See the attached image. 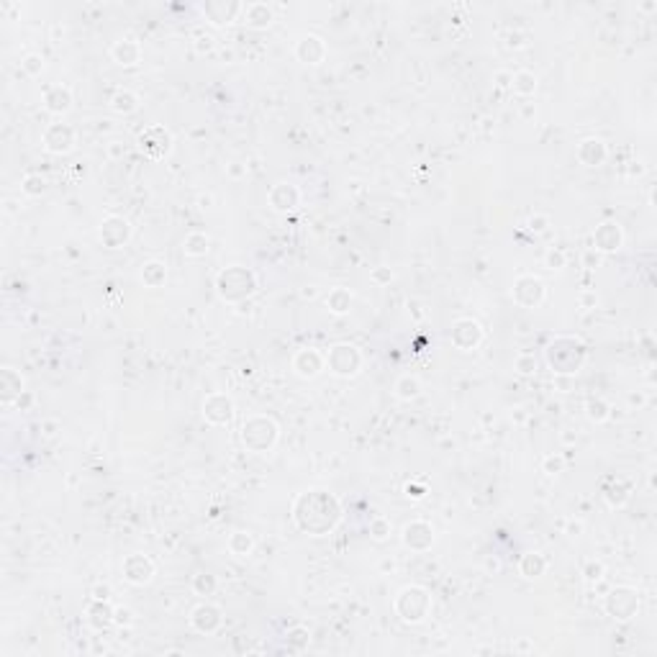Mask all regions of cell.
I'll return each mask as SVG.
<instances>
[{
	"mask_svg": "<svg viewBox=\"0 0 657 657\" xmlns=\"http://www.w3.org/2000/svg\"><path fill=\"white\" fill-rule=\"evenodd\" d=\"M563 360H567V363H565V367H567V375L578 372V367H581L583 360H585V349H583V344L578 342V339L560 337V339H555V342L549 344V349H547L549 367H552L555 372H560V365H563Z\"/></svg>",
	"mask_w": 657,
	"mask_h": 657,
	"instance_id": "cell-2",
	"label": "cell"
},
{
	"mask_svg": "<svg viewBox=\"0 0 657 657\" xmlns=\"http://www.w3.org/2000/svg\"><path fill=\"white\" fill-rule=\"evenodd\" d=\"M483 339V328L478 326V321L472 319H460L452 328V342H455L460 349H472L478 347Z\"/></svg>",
	"mask_w": 657,
	"mask_h": 657,
	"instance_id": "cell-15",
	"label": "cell"
},
{
	"mask_svg": "<svg viewBox=\"0 0 657 657\" xmlns=\"http://www.w3.org/2000/svg\"><path fill=\"white\" fill-rule=\"evenodd\" d=\"M128 236H131V226H128L126 219H121V216H110V219H106L101 224V239L103 244L110 247V249H116V247H121L124 242H126Z\"/></svg>",
	"mask_w": 657,
	"mask_h": 657,
	"instance_id": "cell-11",
	"label": "cell"
},
{
	"mask_svg": "<svg viewBox=\"0 0 657 657\" xmlns=\"http://www.w3.org/2000/svg\"><path fill=\"white\" fill-rule=\"evenodd\" d=\"M547 226H549L547 216H540V213H537V216H531V219H529V228H531V231H537V234L547 231Z\"/></svg>",
	"mask_w": 657,
	"mask_h": 657,
	"instance_id": "cell-42",
	"label": "cell"
},
{
	"mask_svg": "<svg viewBox=\"0 0 657 657\" xmlns=\"http://www.w3.org/2000/svg\"><path fill=\"white\" fill-rule=\"evenodd\" d=\"M110 54H113V59H116L118 65L134 67L136 62H139V57H142V47H139V42H134V39H121V42L113 44Z\"/></svg>",
	"mask_w": 657,
	"mask_h": 657,
	"instance_id": "cell-22",
	"label": "cell"
},
{
	"mask_svg": "<svg viewBox=\"0 0 657 657\" xmlns=\"http://www.w3.org/2000/svg\"><path fill=\"white\" fill-rule=\"evenodd\" d=\"M278 439V426L267 416H252L242 426V442L254 452H267Z\"/></svg>",
	"mask_w": 657,
	"mask_h": 657,
	"instance_id": "cell-3",
	"label": "cell"
},
{
	"mask_svg": "<svg viewBox=\"0 0 657 657\" xmlns=\"http://www.w3.org/2000/svg\"><path fill=\"white\" fill-rule=\"evenodd\" d=\"M578 160H581L583 165H588V167L601 165V162L606 160V147H604V142H601V139H585V142L578 147Z\"/></svg>",
	"mask_w": 657,
	"mask_h": 657,
	"instance_id": "cell-23",
	"label": "cell"
},
{
	"mask_svg": "<svg viewBox=\"0 0 657 657\" xmlns=\"http://www.w3.org/2000/svg\"><path fill=\"white\" fill-rule=\"evenodd\" d=\"M524 578H540L547 570V560L540 555V552H529V555L522 557V565H519Z\"/></svg>",
	"mask_w": 657,
	"mask_h": 657,
	"instance_id": "cell-27",
	"label": "cell"
},
{
	"mask_svg": "<svg viewBox=\"0 0 657 657\" xmlns=\"http://www.w3.org/2000/svg\"><path fill=\"white\" fill-rule=\"evenodd\" d=\"M324 365H326V357L316 349H301L293 360V367L301 378H316L324 370Z\"/></svg>",
	"mask_w": 657,
	"mask_h": 657,
	"instance_id": "cell-17",
	"label": "cell"
},
{
	"mask_svg": "<svg viewBox=\"0 0 657 657\" xmlns=\"http://www.w3.org/2000/svg\"><path fill=\"white\" fill-rule=\"evenodd\" d=\"M298 201H301V193H298V188L295 185H288V183H278V185L272 188L270 193V203L275 211H290V208H295L298 206Z\"/></svg>",
	"mask_w": 657,
	"mask_h": 657,
	"instance_id": "cell-20",
	"label": "cell"
},
{
	"mask_svg": "<svg viewBox=\"0 0 657 657\" xmlns=\"http://www.w3.org/2000/svg\"><path fill=\"white\" fill-rule=\"evenodd\" d=\"M165 278H167V265L165 262H147V265H142V280L144 285L149 288H160L162 283H165Z\"/></svg>",
	"mask_w": 657,
	"mask_h": 657,
	"instance_id": "cell-24",
	"label": "cell"
},
{
	"mask_svg": "<svg viewBox=\"0 0 657 657\" xmlns=\"http://www.w3.org/2000/svg\"><path fill=\"white\" fill-rule=\"evenodd\" d=\"M295 54H298V59L306 62V65H321V59L326 57V44H324V39H319V36L308 34L295 44Z\"/></svg>",
	"mask_w": 657,
	"mask_h": 657,
	"instance_id": "cell-18",
	"label": "cell"
},
{
	"mask_svg": "<svg viewBox=\"0 0 657 657\" xmlns=\"http://www.w3.org/2000/svg\"><path fill=\"white\" fill-rule=\"evenodd\" d=\"M526 293H529V298H526V308L540 306L542 301H544V285H542V280H537L534 275H522V278L514 283V298L522 303Z\"/></svg>",
	"mask_w": 657,
	"mask_h": 657,
	"instance_id": "cell-14",
	"label": "cell"
},
{
	"mask_svg": "<svg viewBox=\"0 0 657 657\" xmlns=\"http://www.w3.org/2000/svg\"><path fill=\"white\" fill-rule=\"evenodd\" d=\"M404 542H406V547L416 549V552H422V549H429V547H431V542H434V529H431V524H426V522H411V524H406Z\"/></svg>",
	"mask_w": 657,
	"mask_h": 657,
	"instance_id": "cell-13",
	"label": "cell"
},
{
	"mask_svg": "<svg viewBox=\"0 0 657 657\" xmlns=\"http://www.w3.org/2000/svg\"><path fill=\"white\" fill-rule=\"evenodd\" d=\"M257 288V280L247 267H228L219 275V293L226 298V301H242L247 295L254 293Z\"/></svg>",
	"mask_w": 657,
	"mask_h": 657,
	"instance_id": "cell-5",
	"label": "cell"
},
{
	"mask_svg": "<svg viewBox=\"0 0 657 657\" xmlns=\"http://www.w3.org/2000/svg\"><path fill=\"white\" fill-rule=\"evenodd\" d=\"M588 416L593 419V422H606L608 416V406L601 401V398H596V401H590L588 404Z\"/></svg>",
	"mask_w": 657,
	"mask_h": 657,
	"instance_id": "cell-38",
	"label": "cell"
},
{
	"mask_svg": "<svg viewBox=\"0 0 657 657\" xmlns=\"http://www.w3.org/2000/svg\"><path fill=\"white\" fill-rule=\"evenodd\" d=\"M511 83H514V93L519 95H531L537 90V77L531 75V72H516L511 77Z\"/></svg>",
	"mask_w": 657,
	"mask_h": 657,
	"instance_id": "cell-33",
	"label": "cell"
},
{
	"mask_svg": "<svg viewBox=\"0 0 657 657\" xmlns=\"http://www.w3.org/2000/svg\"><path fill=\"white\" fill-rule=\"evenodd\" d=\"M228 549H231V555L236 557H247L254 549L252 534H249V531H234V534L228 537Z\"/></svg>",
	"mask_w": 657,
	"mask_h": 657,
	"instance_id": "cell-30",
	"label": "cell"
},
{
	"mask_svg": "<svg viewBox=\"0 0 657 657\" xmlns=\"http://www.w3.org/2000/svg\"><path fill=\"white\" fill-rule=\"evenodd\" d=\"M326 306L331 313L342 316V313H347L352 308V293H349L347 288H334V290L326 295Z\"/></svg>",
	"mask_w": 657,
	"mask_h": 657,
	"instance_id": "cell-26",
	"label": "cell"
},
{
	"mask_svg": "<svg viewBox=\"0 0 657 657\" xmlns=\"http://www.w3.org/2000/svg\"><path fill=\"white\" fill-rule=\"evenodd\" d=\"M3 390H6V393H3V401L10 404L13 396H21V393H24V378L16 375L10 367H6V370H3Z\"/></svg>",
	"mask_w": 657,
	"mask_h": 657,
	"instance_id": "cell-28",
	"label": "cell"
},
{
	"mask_svg": "<svg viewBox=\"0 0 657 657\" xmlns=\"http://www.w3.org/2000/svg\"><path fill=\"white\" fill-rule=\"evenodd\" d=\"M21 67H24L26 75L36 77V75H42V69H44V59L39 57V54H28V57H26L24 62H21Z\"/></svg>",
	"mask_w": 657,
	"mask_h": 657,
	"instance_id": "cell-37",
	"label": "cell"
},
{
	"mask_svg": "<svg viewBox=\"0 0 657 657\" xmlns=\"http://www.w3.org/2000/svg\"><path fill=\"white\" fill-rule=\"evenodd\" d=\"M326 365L334 375H339V378H349V375H357L360 367H363V354H360V349L352 344H337V347L328 349Z\"/></svg>",
	"mask_w": 657,
	"mask_h": 657,
	"instance_id": "cell-6",
	"label": "cell"
},
{
	"mask_svg": "<svg viewBox=\"0 0 657 657\" xmlns=\"http://www.w3.org/2000/svg\"><path fill=\"white\" fill-rule=\"evenodd\" d=\"M419 393H422V383H419V378L404 375V378L396 380V398H401V401H411V398H416Z\"/></svg>",
	"mask_w": 657,
	"mask_h": 657,
	"instance_id": "cell-31",
	"label": "cell"
},
{
	"mask_svg": "<svg viewBox=\"0 0 657 657\" xmlns=\"http://www.w3.org/2000/svg\"><path fill=\"white\" fill-rule=\"evenodd\" d=\"M139 149H142L147 157H152V160H162V157L169 154V149H172V136H169L167 128L149 126L139 136Z\"/></svg>",
	"mask_w": 657,
	"mask_h": 657,
	"instance_id": "cell-7",
	"label": "cell"
},
{
	"mask_svg": "<svg viewBox=\"0 0 657 657\" xmlns=\"http://www.w3.org/2000/svg\"><path fill=\"white\" fill-rule=\"evenodd\" d=\"M93 599L108 601V588H95V596H93Z\"/></svg>",
	"mask_w": 657,
	"mask_h": 657,
	"instance_id": "cell-46",
	"label": "cell"
},
{
	"mask_svg": "<svg viewBox=\"0 0 657 657\" xmlns=\"http://www.w3.org/2000/svg\"><path fill=\"white\" fill-rule=\"evenodd\" d=\"M295 504H301V506H306V508H311L313 511L311 519H306L303 524H298L301 529L311 531V534L331 531L334 529V524L339 522V516H342V508H339L337 498L328 496L326 490H308V493H303V496H298Z\"/></svg>",
	"mask_w": 657,
	"mask_h": 657,
	"instance_id": "cell-1",
	"label": "cell"
},
{
	"mask_svg": "<svg viewBox=\"0 0 657 657\" xmlns=\"http://www.w3.org/2000/svg\"><path fill=\"white\" fill-rule=\"evenodd\" d=\"M372 280H375V283H380V285H383V283H390V280H393V272L388 270V267H375V272H372Z\"/></svg>",
	"mask_w": 657,
	"mask_h": 657,
	"instance_id": "cell-43",
	"label": "cell"
},
{
	"mask_svg": "<svg viewBox=\"0 0 657 657\" xmlns=\"http://www.w3.org/2000/svg\"><path fill=\"white\" fill-rule=\"evenodd\" d=\"M183 252H185L188 257H203V254L208 252V236L201 234V231L188 234L185 239H183Z\"/></svg>",
	"mask_w": 657,
	"mask_h": 657,
	"instance_id": "cell-29",
	"label": "cell"
},
{
	"mask_svg": "<svg viewBox=\"0 0 657 657\" xmlns=\"http://www.w3.org/2000/svg\"><path fill=\"white\" fill-rule=\"evenodd\" d=\"M47 188V180L42 175H28L24 177V193L26 195H42Z\"/></svg>",
	"mask_w": 657,
	"mask_h": 657,
	"instance_id": "cell-36",
	"label": "cell"
},
{
	"mask_svg": "<svg viewBox=\"0 0 657 657\" xmlns=\"http://www.w3.org/2000/svg\"><path fill=\"white\" fill-rule=\"evenodd\" d=\"M585 578H588V581H599V578H601V565H593V563H590V567H588V573H585Z\"/></svg>",
	"mask_w": 657,
	"mask_h": 657,
	"instance_id": "cell-45",
	"label": "cell"
},
{
	"mask_svg": "<svg viewBox=\"0 0 657 657\" xmlns=\"http://www.w3.org/2000/svg\"><path fill=\"white\" fill-rule=\"evenodd\" d=\"M190 624L201 634H213L221 626V608L213 604H201L190 616Z\"/></svg>",
	"mask_w": 657,
	"mask_h": 657,
	"instance_id": "cell-16",
	"label": "cell"
},
{
	"mask_svg": "<svg viewBox=\"0 0 657 657\" xmlns=\"http://www.w3.org/2000/svg\"><path fill=\"white\" fill-rule=\"evenodd\" d=\"M563 467H565V460L560 455H549L547 460H544V472H549V475H557Z\"/></svg>",
	"mask_w": 657,
	"mask_h": 657,
	"instance_id": "cell-41",
	"label": "cell"
},
{
	"mask_svg": "<svg viewBox=\"0 0 657 657\" xmlns=\"http://www.w3.org/2000/svg\"><path fill=\"white\" fill-rule=\"evenodd\" d=\"M606 608L614 619H632L637 614V608H640V596L629 588H616L608 593Z\"/></svg>",
	"mask_w": 657,
	"mask_h": 657,
	"instance_id": "cell-8",
	"label": "cell"
},
{
	"mask_svg": "<svg viewBox=\"0 0 657 657\" xmlns=\"http://www.w3.org/2000/svg\"><path fill=\"white\" fill-rule=\"evenodd\" d=\"M124 575H126L128 583H134V585H144V583L152 581L154 575V565L149 557L144 555H128L126 563H124Z\"/></svg>",
	"mask_w": 657,
	"mask_h": 657,
	"instance_id": "cell-12",
	"label": "cell"
},
{
	"mask_svg": "<svg viewBox=\"0 0 657 657\" xmlns=\"http://www.w3.org/2000/svg\"><path fill=\"white\" fill-rule=\"evenodd\" d=\"M113 616H116L113 622H118V624H128V622H131V611H124V608H116V611H113Z\"/></svg>",
	"mask_w": 657,
	"mask_h": 657,
	"instance_id": "cell-44",
	"label": "cell"
},
{
	"mask_svg": "<svg viewBox=\"0 0 657 657\" xmlns=\"http://www.w3.org/2000/svg\"><path fill=\"white\" fill-rule=\"evenodd\" d=\"M193 588L195 593H201V596H211L213 590H216V578H213V575H195Z\"/></svg>",
	"mask_w": 657,
	"mask_h": 657,
	"instance_id": "cell-35",
	"label": "cell"
},
{
	"mask_svg": "<svg viewBox=\"0 0 657 657\" xmlns=\"http://www.w3.org/2000/svg\"><path fill=\"white\" fill-rule=\"evenodd\" d=\"M203 416H206V422L216 424V426L228 424L234 419V404H231V398H228L226 393H211V396L206 398V404H203Z\"/></svg>",
	"mask_w": 657,
	"mask_h": 657,
	"instance_id": "cell-9",
	"label": "cell"
},
{
	"mask_svg": "<svg viewBox=\"0 0 657 657\" xmlns=\"http://www.w3.org/2000/svg\"><path fill=\"white\" fill-rule=\"evenodd\" d=\"M516 370L522 372V375L537 372V360H534V354H519V357H516Z\"/></svg>",
	"mask_w": 657,
	"mask_h": 657,
	"instance_id": "cell-39",
	"label": "cell"
},
{
	"mask_svg": "<svg viewBox=\"0 0 657 657\" xmlns=\"http://www.w3.org/2000/svg\"><path fill=\"white\" fill-rule=\"evenodd\" d=\"M75 147V128L67 124H51L44 131V149L51 154H67Z\"/></svg>",
	"mask_w": 657,
	"mask_h": 657,
	"instance_id": "cell-10",
	"label": "cell"
},
{
	"mask_svg": "<svg viewBox=\"0 0 657 657\" xmlns=\"http://www.w3.org/2000/svg\"><path fill=\"white\" fill-rule=\"evenodd\" d=\"M429 608H431V596L424 588H419V585H408V588H404L398 593L396 611L404 622H411V624L422 622L424 616L429 614Z\"/></svg>",
	"mask_w": 657,
	"mask_h": 657,
	"instance_id": "cell-4",
	"label": "cell"
},
{
	"mask_svg": "<svg viewBox=\"0 0 657 657\" xmlns=\"http://www.w3.org/2000/svg\"><path fill=\"white\" fill-rule=\"evenodd\" d=\"M44 106L49 113H67L72 108V93L65 85H49L44 90Z\"/></svg>",
	"mask_w": 657,
	"mask_h": 657,
	"instance_id": "cell-19",
	"label": "cell"
},
{
	"mask_svg": "<svg viewBox=\"0 0 657 657\" xmlns=\"http://www.w3.org/2000/svg\"><path fill=\"white\" fill-rule=\"evenodd\" d=\"M544 262H547L549 270H563V267H565V252H563V249H549L547 257H544Z\"/></svg>",
	"mask_w": 657,
	"mask_h": 657,
	"instance_id": "cell-40",
	"label": "cell"
},
{
	"mask_svg": "<svg viewBox=\"0 0 657 657\" xmlns=\"http://www.w3.org/2000/svg\"><path fill=\"white\" fill-rule=\"evenodd\" d=\"M370 534H372V540H378V542L388 540V534H390V522H388L385 516H375V519L370 522Z\"/></svg>",
	"mask_w": 657,
	"mask_h": 657,
	"instance_id": "cell-34",
	"label": "cell"
},
{
	"mask_svg": "<svg viewBox=\"0 0 657 657\" xmlns=\"http://www.w3.org/2000/svg\"><path fill=\"white\" fill-rule=\"evenodd\" d=\"M244 21L249 26H254V28H265L272 21V10L265 3H252V6L244 8Z\"/></svg>",
	"mask_w": 657,
	"mask_h": 657,
	"instance_id": "cell-25",
	"label": "cell"
},
{
	"mask_svg": "<svg viewBox=\"0 0 657 657\" xmlns=\"http://www.w3.org/2000/svg\"><path fill=\"white\" fill-rule=\"evenodd\" d=\"M593 242H596V247H599L601 252H614V249H619L622 247V228H619V224H601L599 228H596V234H593Z\"/></svg>",
	"mask_w": 657,
	"mask_h": 657,
	"instance_id": "cell-21",
	"label": "cell"
},
{
	"mask_svg": "<svg viewBox=\"0 0 657 657\" xmlns=\"http://www.w3.org/2000/svg\"><path fill=\"white\" fill-rule=\"evenodd\" d=\"M110 108L116 113H131V110L139 108V98H136L131 90H118L113 98H110Z\"/></svg>",
	"mask_w": 657,
	"mask_h": 657,
	"instance_id": "cell-32",
	"label": "cell"
}]
</instances>
